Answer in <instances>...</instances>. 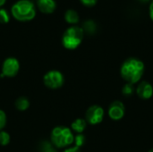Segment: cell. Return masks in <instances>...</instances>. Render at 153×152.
<instances>
[{
    "label": "cell",
    "instance_id": "obj_1",
    "mask_svg": "<svg viewBox=\"0 0 153 152\" xmlns=\"http://www.w3.org/2000/svg\"><path fill=\"white\" fill-rule=\"evenodd\" d=\"M145 71L144 63L136 57H129L123 62L120 67V75L127 83H138Z\"/></svg>",
    "mask_w": 153,
    "mask_h": 152
},
{
    "label": "cell",
    "instance_id": "obj_2",
    "mask_svg": "<svg viewBox=\"0 0 153 152\" xmlns=\"http://www.w3.org/2000/svg\"><path fill=\"white\" fill-rule=\"evenodd\" d=\"M35 4L30 0H18L11 7L13 17L19 22H30L36 16Z\"/></svg>",
    "mask_w": 153,
    "mask_h": 152
},
{
    "label": "cell",
    "instance_id": "obj_3",
    "mask_svg": "<svg viewBox=\"0 0 153 152\" xmlns=\"http://www.w3.org/2000/svg\"><path fill=\"white\" fill-rule=\"evenodd\" d=\"M84 36V31L82 27L71 26L65 30L62 37L63 46L69 50L76 49L82 43Z\"/></svg>",
    "mask_w": 153,
    "mask_h": 152
},
{
    "label": "cell",
    "instance_id": "obj_4",
    "mask_svg": "<svg viewBox=\"0 0 153 152\" xmlns=\"http://www.w3.org/2000/svg\"><path fill=\"white\" fill-rule=\"evenodd\" d=\"M51 142L56 148H65L74 142V136L70 128L65 126H56L51 132Z\"/></svg>",
    "mask_w": 153,
    "mask_h": 152
},
{
    "label": "cell",
    "instance_id": "obj_5",
    "mask_svg": "<svg viewBox=\"0 0 153 152\" xmlns=\"http://www.w3.org/2000/svg\"><path fill=\"white\" fill-rule=\"evenodd\" d=\"M44 84L49 89H59L65 83V77L63 73L57 70H52L48 72L43 77Z\"/></svg>",
    "mask_w": 153,
    "mask_h": 152
},
{
    "label": "cell",
    "instance_id": "obj_6",
    "mask_svg": "<svg viewBox=\"0 0 153 152\" xmlns=\"http://www.w3.org/2000/svg\"><path fill=\"white\" fill-rule=\"evenodd\" d=\"M104 116H105L104 109L100 106L93 105L87 109L85 113V120L90 125H96L103 121Z\"/></svg>",
    "mask_w": 153,
    "mask_h": 152
},
{
    "label": "cell",
    "instance_id": "obj_7",
    "mask_svg": "<svg viewBox=\"0 0 153 152\" xmlns=\"http://www.w3.org/2000/svg\"><path fill=\"white\" fill-rule=\"evenodd\" d=\"M108 114L109 118L114 121L121 120L125 116V114H126L125 104L120 100L113 101L108 107Z\"/></svg>",
    "mask_w": 153,
    "mask_h": 152
},
{
    "label": "cell",
    "instance_id": "obj_8",
    "mask_svg": "<svg viewBox=\"0 0 153 152\" xmlns=\"http://www.w3.org/2000/svg\"><path fill=\"white\" fill-rule=\"evenodd\" d=\"M19 69H20L19 61L14 57H8L3 63L2 73L7 77H13L18 73Z\"/></svg>",
    "mask_w": 153,
    "mask_h": 152
},
{
    "label": "cell",
    "instance_id": "obj_9",
    "mask_svg": "<svg viewBox=\"0 0 153 152\" xmlns=\"http://www.w3.org/2000/svg\"><path fill=\"white\" fill-rule=\"evenodd\" d=\"M135 91L137 96L142 99H150L153 96L152 85L146 81L140 82Z\"/></svg>",
    "mask_w": 153,
    "mask_h": 152
},
{
    "label": "cell",
    "instance_id": "obj_10",
    "mask_svg": "<svg viewBox=\"0 0 153 152\" xmlns=\"http://www.w3.org/2000/svg\"><path fill=\"white\" fill-rule=\"evenodd\" d=\"M37 7L41 13L49 14L55 12L56 3L55 0H37Z\"/></svg>",
    "mask_w": 153,
    "mask_h": 152
},
{
    "label": "cell",
    "instance_id": "obj_11",
    "mask_svg": "<svg viewBox=\"0 0 153 152\" xmlns=\"http://www.w3.org/2000/svg\"><path fill=\"white\" fill-rule=\"evenodd\" d=\"M65 21L69 24H76L80 21L79 13L74 9H68L65 13Z\"/></svg>",
    "mask_w": 153,
    "mask_h": 152
},
{
    "label": "cell",
    "instance_id": "obj_12",
    "mask_svg": "<svg viewBox=\"0 0 153 152\" xmlns=\"http://www.w3.org/2000/svg\"><path fill=\"white\" fill-rule=\"evenodd\" d=\"M86 126H87V122L85 119H82V118L75 119L71 125L72 130L74 131L75 133H77L78 134L82 133L84 132V130L86 129Z\"/></svg>",
    "mask_w": 153,
    "mask_h": 152
},
{
    "label": "cell",
    "instance_id": "obj_13",
    "mask_svg": "<svg viewBox=\"0 0 153 152\" xmlns=\"http://www.w3.org/2000/svg\"><path fill=\"white\" fill-rule=\"evenodd\" d=\"M82 28L84 32H87L88 34H93L96 31L97 26H96V23L92 20H87L83 22V25Z\"/></svg>",
    "mask_w": 153,
    "mask_h": 152
},
{
    "label": "cell",
    "instance_id": "obj_14",
    "mask_svg": "<svg viewBox=\"0 0 153 152\" xmlns=\"http://www.w3.org/2000/svg\"><path fill=\"white\" fill-rule=\"evenodd\" d=\"M29 107H30V102L24 97H21L15 101V108L20 111H24L28 109Z\"/></svg>",
    "mask_w": 153,
    "mask_h": 152
},
{
    "label": "cell",
    "instance_id": "obj_15",
    "mask_svg": "<svg viewBox=\"0 0 153 152\" xmlns=\"http://www.w3.org/2000/svg\"><path fill=\"white\" fill-rule=\"evenodd\" d=\"M134 92V84H131V83H126L123 88H122V94L125 96V97H131Z\"/></svg>",
    "mask_w": 153,
    "mask_h": 152
},
{
    "label": "cell",
    "instance_id": "obj_16",
    "mask_svg": "<svg viewBox=\"0 0 153 152\" xmlns=\"http://www.w3.org/2000/svg\"><path fill=\"white\" fill-rule=\"evenodd\" d=\"M9 21H10V15L8 12L4 8H0V23L5 24L8 23Z\"/></svg>",
    "mask_w": 153,
    "mask_h": 152
},
{
    "label": "cell",
    "instance_id": "obj_17",
    "mask_svg": "<svg viewBox=\"0 0 153 152\" xmlns=\"http://www.w3.org/2000/svg\"><path fill=\"white\" fill-rule=\"evenodd\" d=\"M10 142V135L4 131H0V145L6 146Z\"/></svg>",
    "mask_w": 153,
    "mask_h": 152
},
{
    "label": "cell",
    "instance_id": "obj_18",
    "mask_svg": "<svg viewBox=\"0 0 153 152\" xmlns=\"http://www.w3.org/2000/svg\"><path fill=\"white\" fill-rule=\"evenodd\" d=\"M85 136L82 133L80 134H77L75 137H74V142H75V146L78 147V148H81L84 143H85Z\"/></svg>",
    "mask_w": 153,
    "mask_h": 152
},
{
    "label": "cell",
    "instance_id": "obj_19",
    "mask_svg": "<svg viewBox=\"0 0 153 152\" xmlns=\"http://www.w3.org/2000/svg\"><path fill=\"white\" fill-rule=\"evenodd\" d=\"M41 147H42V152H57L49 142H43Z\"/></svg>",
    "mask_w": 153,
    "mask_h": 152
},
{
    "label": "cell",
    "instance_id": "obj_20",
    "mask_svg": "<svg viewBox=\"0 0 153 152\" xmlns=\"http://www.w3.org/2000/svg\"><path fill=\"white\" fill-rule=\"evenodd\" d=\"M6 125V116L3 110H0V131L4 128Z\"/></svg>",
    "mask_w": 153,
    "mask_h": 152
},
{
    "label": "cell",
    "instance_id": "obj_21",
    "mask_svg": "<svg viewBox=\"0 0 153 152\" xmlns=\"http://www.w3.org/2000/svg\"><path fill=\"white\" fill-rule=\"evenodd\" d=\"M80 1L83 5H85L87 7H92L98 2V0H80Z\"/></svg>",
    "mask_w": 153,
    "mask_h": 152
},
{
    "label": "cell",
    "instance_id": "obj_22",
    "mask_svg": "<svg viewBox=\"0 0 153 152\" xmlns=\"http://www.w3.org/2000/svg\"><path fill=\"white\" fill-rule=\"evenodd\" d=\"M64 152H81V151H80V148L74 146V147H70V148L66 149Z\"/></svg>",
    "mask_w": 153,
    "mask_h": 152
},
{
    "label": "cell",
    "instance_id": "obj_23",
    "mask_svg": "<svg viewBox=\"0 0 153 152\" xmlns=\"http://www.w3.org/2000/svg\"><path fill=\"white\" fill-rule=\"evenodd\" d=\"M149 15H150V18L152 19V21L153 22V0L152 1V3L150 4V7H149Z\"/></svg>",
    "mask_w": 153,
    "mask_h": 152
},
{
    "label": "cell",
    "instance_id": "obj_24",
    "mask_svg": "<svg viewBox=\"0 0 153 152\" xmlns=\"http://www.w3.org/2000/svg\"><path fill=\"white\" fill-rule=\"evenodd\" d=\"M5 2H6V0H0V8L5 4Z\"/></svg>",
    "mask_w": 153,
    "mask_h": 152
},
{
    "label": "cell",
    "instance_id": "obj_25",
    "mask_svg": "<svg viewBox=\"0 0 153 152\" xmlns=\"http://www.w3.org/2000/svg\"><path fill=\"white\" fill-rule=\"evenodd\" d=\"M138 1L143 2V3H145V2H148V1H150V0H138Z\"/></svg>",
    "mask_w": 153,
    "mask_h": 152
},
{
    "label": "cell",
    "instance_id": "obj_26",
    "mask_svg": "<svg viewBox=\"0 0 153 152\" xmlns=\"http://www.w3.org/2000/svg\"><path fill=\"white\" fill-rule=\"evenodd\" d=\"M148 152H153V148L152 149H151V150H150V151H149Z\"/></svg>",
    "mask_w": 153,
    "mask_h": 152
}]
</instances>
